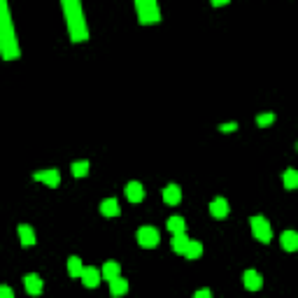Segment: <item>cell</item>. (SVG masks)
Masks as SVG:
<instances>
[{"label": "cell", "instance_id": "cell-1", "mask_svg": "<svg viewBox=\"0 0 298 298\" xmlns=\"http://www.w3.org/2000/svg\"><path fill=\"white\" fill-rule=\"evenodd\" d=\"M0 12H3V19H0V51H3V58L5 61H12V58H19L21 56V49L14 37V28H12V16H10L7 3H0Z\"/></svg>", "mask_w": 298, "mask_h": 298}, {"label": "cell", "instance_id": "cell-2", "mask_svg": "<svg viewBox=\"0 0 298 298\" xmlns=\"http://www.w3.org/2000/svg\"><path fill=\"white\" fill-rule=\"evenodd\" d=\"M63 12L68 19V31H70L72 42H84L89 37V28L84 21V12H82L80 0H63Z\"/></svg>", "mask_w": 298, "mask_h": 298}, {"label": "cell", "instance_id": "cell-3", "mask_svg": "<svg viewBox=\"0 0 298 298\" xmlns=\"http://www.w3.org/2000/svg\"><path fill=\"white\" fill-rule=\"evenodd\" d=\"M135 12L140 24H156V21H161V7H158L156 0H137Z\"/></svg>", "mask_w": 298, "mask_h": 298}, {"label": "cell", "instance_id": "cell-4", "mask_svg": "<svg viewBox=\"0 0 298 298\" xmlns=\"http://www.w3.org/2000/svg\"><path fill=\"white\" fill-rule=\"evenodd\" d=\"M249 226H252V233L254 237H256L259 243H270V237H273V228H270V224H268L266 217H261V214H254L252 219H249Z\"/></svg>", "mask_w": 298, "mask_h": 298}, {"label": "cell", "instance_id": "cell-5", "mask_svg": "<svg viewBox=\"0 0 298 298\" xmlns=\"http://www.w3.org/2000/svg\"><path fill=\"white\" fill-rule=\"evenodd\" d=\"M158 240H161V233H158V228L154 226H142L137 228V243H140V247L145 249H152L158 245Z\"/></svg>", "mask_w": 298, "mask_h": 298}, {"label": "cell", "instance_id": "cell-6", "mask_svg": "<svg viewBox=\"0 0 298 298\" xmlns=\"http://www.w3.org/2000/svg\"><path fill=\"white\" fill-rule=\"evenodd\" d=\"M33 180H35V182L47 184V187H58V184H61V172L56 170V168H47V170L35 172Z\"/></svg>", "mask_w": 298, "mask_h": 298}, {"label": "cell", "instance_id": "cell-7", "mask_svg": "<svg viewBox=\"0 0 298 298\" xmlns=\"http://www.w3.org/2000/svg\"><path fill=\"white\" fill-rule=\"evenodd\" d=\"M82 282H84V287H89V289H93V287H98L101 284V280H103V270H98L96 266H84V273H82Z\"/></svg>", "mask_w": 298, "mask_h": 298}, {"label": "cell", "instance_id": "cell-8", "mask_svg": "<svg viewBox=\"0 0 298 298\" xmlns=\"http://www.w3.org/2000/svg\"><path fill=\"white\" fill-rule=\"evenodd\" d=\"M243 284H245V289H249V291H259V289L263 287V277L254 270V268H247V270L243 273Z\"/></svg>", "mask_w": 298, "mask_h": 298}, {"label": "cell", "instance_id": "cell-9", "mask_svg": "<svg viewBox=\"0 0 298 298\" xmlns=\"http://www.w3.org/2000/svg\"><path fill=\"white\" fill-rule=\"evenodd\" d=\"M228 210H231V207H228V201L224 196H217L210 203V214H212L214 219H224L228 214Z\"/></svg>", "mask_w": 298, "mask_h": 298}, {"label": "cell", "instance_id": "cell-10", "mask_svg": "<svg viewBox=\"0 0 298 298\" xmlns=\"http://www.w3.org/2000/svg\"><path fill=\"white\" fill-rule=\"evenodd\" d=\"M24 287H26V291L31 293V296H40V293H42V277L37 273H28L24 277Z\"/></svg>", "mask_w": 298, "mask_h": 298}, {"label": "cell", "instance_id": "cell-11", "mask_svg": "<svg viewBox=\"0 0 298 298\" xmlns=\"http://www.w3.org/2000/svg\"><path fill=\"white\" fill-rule=\"evenodd\" d=\"M124 191H126V198L131 203H140L142 198H145V187H142L140 182H135V180H133V182H128Z\"/></svg>", "mask_w": 298, "mask_h": 298}, {"label": "cell", "instance_id": "cell-12", "mask_svg": "<svg viewBox=\"0 0 298 298\" xmlns=\"http://www.w3.org/2000/svg\"><path fill=\"white\" fill-rule=\"evenodd\" d=\"M163 201H166V205H177V203L182 201V189L177 187V184H168L163 189Z\"/></svg>", "mask_w": 298, "mask_h": 298}, {"label": "cell", "instance_id": "cell-13", "mask_svg": "<svg viewBox=\"0 0 298 298\" xmlns=\"http://www.w3.org/2000/svg\"><path fill=\"white\" fill-rule=\"evenodd\" d=\"M101 212L105 214V217H119V214H122L119 201H116V198H105V201L101 203Z\"/></svg>", "mask_w": 298, "mask_h": 298}, {"label": "cell", "instance_id": "cell-14", "mask_svg": "<svg viewBox=\"0 0 298 298\" xmlns=\"http://www.w3.org/2000/svg\"><path fill=\"white\" fill-rule=\"evenodd\" d=\"M19 243L24 247H33L35 245V231L28 224H19Z\"/></svg>", "mask_w": 298, "mask_h": 298}, {"label": "cell", "instance_id": "cell-15", "mask_svg": "<svg viewBox=\"0 0 298 298\" xmlns=\"http://www.w3.org/2000/svg\"><path fill=\"white\" fill-rule=\"evenodd\" d=\"M101 270H103V280H107V282L122 277V266H119L116 261H105V266H103Z\"/></svg>", "mask_w": 298, "mask_h": 298}, {"label": "cell", "instance_id": "cell-16", "mask_svg": "<svg viewBox=\"0 0 298 298\" xmlns=\"http://www.w3.org/2000/svg\"><path fill=\"white\" fill-rule=\"evenodd\" d=\"M280 243H282V247L287 249V252H296L298 249V233L296 231H284L282 235H280Z\"/></svg>", "mask_w": 298, "mask_h": 298}, {"label": "cell", "instance_id": "cell-17", "mask_svg": "<svg viewBox=\"0 0 298 298\" xmlns=\"http://www.w3.org/2000/svg\"><path fill=\"white\" fill-rule=\"evenodd\" d=\"M168 231L175 235V233H187V222H184V217H180V214H172V217H168L166 222Z\"/></svg>", "mask_w": 298, "mask_h": 298}, {"label": "cell", "instance_id": "cell-18", "mask_svg": "<svg viewBox=\"0 0 298 298\" xmlns=\"http://www.w3.org/2000/svg\"><path fill=\"white\" fill-rule=\"evenodd\" d=\"M189 243H191V240L187 237V233H175V235H172V252L184 254L189 247Z\"/></svg>", "mask_w": 298, "mask_h": 298}, {"label": "cell", "instance_id": "cell-19", "mask_svg": "<svg viewBox=\"0 0 298 298\" xmlns=\"http://www.w3.org/2000/svg\"><path fill=\"white\" fill-rule=\"evenodd\" d=\"M126 291H128V282H126L124 277H116V280H112V282H110V293H112V298H122Z\"/></svg>", "mask_w": 298, "mask_h": 298}, {"label": "cell", "instance_id": "cell-20", "mask_svg": "<svg viewBox=\"0 0 298 298\" xmlns=\"http://www.w3.org/2000/svg\"><path fill=\"white\" fill-rule=\"evenodd\" d=\"M82 273H84V263H82V259L80 256L68 259V275H70V277H82Z\"/></svg>", "mask_w": 298, "mask_h": 298}, {"label": "cell", "instance_id": "cell-21", "mask_svg": "<svg viewBox=\"0 0 298 298\" xmlns=\"http://www.w3.org/2000/svg\"><path fill=\"white\" fill-rule=\"evenodd\" d=\"M282 182L287 189H298V170L296 168H287V170H284Z\"/></svg>", "mask_w": 298, "mask_h": 298}, {"label": "cell", "instance_id": "cell-22", "mask_svg": "<svg viewBox=\"0 0 298 298\" xmlns=\"http://www.w3.org/2000/svg\"><path fill=\"white\" fill-rule=\"evenodd\" d=\"M201 254H203V245L198 243V240H191L189 247H187V252H184V256H187L189 261H193V259H198Z\"/></svg>", "mask_w": 298, "mask_h": 298}, {"label": "cell", "instance_id": "cell-23", "mask_svg": "<svg viewBox=\"0 0 298 298\" xmlns=\"http://www.w3.org/2000/svg\"><path fill=\"white\" fill-rule=\"evenodd\" d=\"M70 172H72V177H84L89 172V161H72Z\"/></svg>", "mask_w": 298, "mask_h": 298}, {"label": "cell", "instance_id": "cell-24", "mask_svg": "<svg viewBox=\"0 0 298 298\" xmlns=\"http://www.w3.org/2000/svg\"><path fill=\"white\" fill-rule=\"evenodd\" d=\"M275 122V114H273V112H261V114H259L256 116V126H270V124H273Z\"/></svg>", "mask_w": 298, "mask_h": 298}, {"label": "cell", "instance_id": "cell-25", "mask_svg": "<svg viewBox=\"0 0 298 298\" xmlns=\"http://www.w3.org/2000/svg\"><path fill=\"white\" fill-rule=\"evenodd\" d=\"M235 128H237L235 122H226V124H222V126H219V131H222V133H233Z\"/></svg>", "mask_w": 298, "mask_h": 298}, {"label": "cell", "instance_id": "cell-26", "mask_svg": "<svg viewBox=\"0 0 298 298\" xmlns=\"http://www.w3.org/2000/svg\"><path fill=\"white\" fill-rule=\"evenodd\" d=\"M0 298H14V291H12L7 284H3V287H0Z\"/></svg>", "mask_w": 298, "mask_h": 298}, {"label": "cell", "instance_id": "cell-27", "mask_svg": "<svg viewBox=\"0 0 298 298\" xmlns=\"http://www.w3.org/2000/svg\"><path fill=\"white\" fill-rule=\"evenodd\" d=\"M193 298H212V291H210V289H198L196 293H193Z\"/></svg>", "mask_w": 298, "mask_h": 298}, {"label": "cell", "instance_id": "cell-28", "mask_svg": "<svg viewBox=\"0 0 298 298\" xmlns=\"http://www.w3.org/2000/svg\"><path fill=\"white\" fill-rule=\"evenodd\" d=\"M212 5L219 7V5H228V0H212Z\"/></svg>", "mask_w": 298, "mask_h": 298}, {"label": "cell", "instance_id": "cell-29", "mask_svg": "<svg viewBox=\"0 0 298 298\" xmlns=\"http://www.w3.org/2000/svg\"><path fill=\"white\" fill-rule=\"evenodd\" d=\"M296 149H298V142H296Z\"/></svg>", "mask_w": 298, "mask_h": 298}]
</instances>
